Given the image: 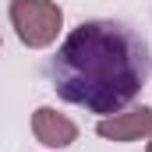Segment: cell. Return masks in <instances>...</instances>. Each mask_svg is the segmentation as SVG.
<instances>
[{
    "instance_id": "6da1fadb",
    "label": "cell",
    "mask_w": 152,
    "mask_h": 152,
    "mask_svg": "<svg viewBox=\"0 0 152 152\" xmlns=\"http://www.w3.org/2000/svg\"><path fill=\"white\" fill-rule=\"evenodd\" d=\"M152 78L149 42L124 21H81L50 60L57 96L88 113H120Z\"/></svg>"
},
{
    "instance_id": "7a4b0ae2",
    "label": "cell",
    "mask_w": 152,
    "mask_h": 152,
    "mask_svg": "<svg viewBox=\"0 0 152 152\" xmlns=\"http://www.w3.org/2000/svg\"><path fill=\"white\" fill-rule=\"evenodd\" d=\"M7 14H11V25H14L18 39L28 50L53 46L60 28H64V11L53 0H11Z\"/></svg>"
},
{
    "instance_id": "3957f363",
    "label": "cell",
    "mask_w": 152,
    "mask_h": 152,
    "mask_svg": "<svg viewBox=\"0 0 152 152\" xmlns=\"http://www.w3.org/2000/svg\"><path fill=\"white\" fill-rule=\"evenodd\" d=\"M96 134L106 142H138L152 134V106H134L127 113H110L96 124Z\"/></svg>"
},
{
    "instance_id": "277c9868",
    "label": "cell",
    "mask_w": 152,
    "mask_h": 152,
    "mask_svg": "<svg viewBox=\"0 0 152 152\" xmlns=\"http://www.w3.org/2000/svg\"><path fill=\"white\" fill-rule=\"evenodd\" d=\"M32 134H36L39 145H46V149H67V145L78 142V124L71 117L57 113L53 106H39L32 113Z\"/></svg>"
},
{
    "instance_id": "5b68a950",
    "label": "cell",
    "mask_w": 152,
    "mask_h": 152,
    "mask_svg": "<svg viewBox=\"0 0 152 152\" xmlns=\"http://www.w3.org/2000/svg\"><path fill=\"white\" fill-rule=\"evenodd\" d=\"M145 152H152V134H149V145H145Z\"/></svg>"
}]
</instances>
